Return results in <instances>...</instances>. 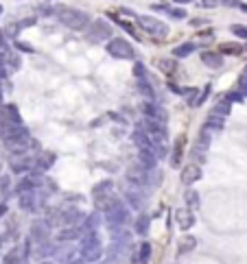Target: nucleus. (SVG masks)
Listing matches in <instances>:
<instances>
[{
	"instance_id": "obj_1",
	"label": "nucleus",
	"mask_w": 247,
	"mask_h": 264,
	"mask_svg": "<svg viewBox=\"0 0 247 264\" xmlns=\"http://www.w3.org/2000/svg\"><path fill=\"white\" fill-rule=\"evenodd\" d=\"M57 18H59V22H62L66 28H72V31H86V28L90 26V22H92L86 11L70 9V7L59 9L57 11Z\"/></svg>"
},
{
	"instance_id": "obj_2",
	"label": "nucleus",
	"mask_w": 247,
	"mask_h": 264,
	"mask_svg": "<svg viewBox=\"0 0 247 264\" xmlns=\"http://www.w3.org/2000/svg\"><path fill=\"white\" fill-rule=\"evenodd\" d=\"M138 24H140V28L147 35H151V38L155 40H164L166 35H168V24L166 22H160L158 18H153V16H138L136 18Z\"/></svg>"
},
{
	"instance_id": "obj_3",
	"label": "nucleus",
	"mask_w": 247,
	"mask_h": 264,
	"mask_svg": "<svg viewBox=\"0 0 247 264\" xmlns=\"http://www.w3.org/2000/svg\"><path fill=\"white\" fill-rule=\"evenodd\" d=\"M105 48H107V52H110V57H114V59H127L129 62V59L136 57V48L125 38H112Z\"/></svg>"
},
{
	"instance_id": "obj_4",
	"label": "nucleus",
	"mask_w": 247,
	"mask_h": 264,
	"mask_svg": "<svg viewBox=\"0 0 247 264\" xmlns=\"http://www.w3.org/2000/svg\"><path fill=\"white\" fill-rule=\"evenodd\" d=\"M86 38H88V42H92V44L107 42V40H112V26L105 20H92L88 26Z\"/></svg>"
},
{
	"instance_id": "obj_5",
	"label": "nucleus",
	"mask_w": 247,
	"mask_h": 264,
	"mask_svg": "<svg viewBox=\"0 0 247 264\" xmlns=\"http://www.w3.org/2000/svg\"><path fill=\"white\" fill-rule=\"evenodd\" d=\"M129 208H125V203L120 201L116 208H112L110 212H105V223L107 227H120V225H127L129 223Z\"/></svg>"
},
{
	"instance_id": "obj_6",
	"label": "nucleus",
	"mask_w": 247,
	"mask_h": 264,
	"mask_svg": "<svg viewBox=\"0 0 247 264\" xmlns=\"http://www.w3.org/2000/svg\"><path fill=\"white\" fill-rule=\"evenodd\" d=\"M42 184H44V177H42V172L40 170H33L31 175H24L20 182H18L16 192H18V194H22V192H33V190H38Z\"/></svg>"
},
{
	"instance_id": "obj_7",
	"label": "nucleus",
	"mask_w": 247,
	"mask_h": 264,
	"mask_svg": "<svg viewBox=\"0 0 247 264\" xmlns=\"http://www.w3.org/2000/svg\"><path fill=\"white\" fill-rule=\"evenodd\" d=\"M48 236H51V225L46 223V220H33L31 227H29V240L35 244L44 242V240H48Z\"/></svg>"
},
{
	"instance_id": "obj_8",
	"label": "nucleus",
	"mask_w": 247,
	"mask_h": 264,
	"mask_svg": "<svg viewBox=\"0 0 247 264\" xmlns=\"http://www.w3.org/2000/svg\"><path fill=\"white\" fill-rule=\"evenodd\" d=\"M203 177V170H201V166L199 164H186L182 168V172H179V182H182L184 186H192V184H197L199 179Z\"/></svg>"
},
{
	"instance_id": "obj_9",
	"label": "nucleus",
	"mask_w": 247,
	"mask_h": 264,
	"mask_svg": "<svg viewBox=\"0 0 247 264\" xmlns=\"http://www.w3.org/2000/svg\"><path fill=\"white\" fill-rule=\"evenodd\" d=\"M142 116L144 118H149V120H155V122H162V124H166V112L162 110L160 105H155V100H147V103H142Z\"/></svg>"
},
{
	"instance_id": "obj_10",
	"label": "nucleus",
	"mask_w": 247,
	"mask_h": 264,
	"mask_svg": "<svg viewBox=\"0 0 247 264\" xmlns=\"http://www.w3.org/2000/svg\"><path fill=\"white\" fill-rule=\"evenodd\" d=\"M125 199H127V203L134 210H142L144 203H147V196H144L142 188H138V186H131V184H129V188L125 190Z\"/></svg>"
},
{
	"instance_id": "obj_11",
	"label": "nucleus",
	"mask_w": 247,
	"mask_h": 264,
	"mask_svg": "<svg viewBox=\"0 0 247 264\" xmlns=\"http://www.w3.org/2000/svg\"><path fill=\"white\" fill-rule=\"evenodd\" d=\"M195 212L188 208H177L175 210V223L179 230H184V232H188L190 227H195Z\"/></svg>"
},
{
	"instance_id": "obj_12",
	"label": "nucleus",
	"mask_w": 247,
	"mask_h": 264,
	"mask_svg": "<svg viewBox=\"0 0 247 264\" xmlns=\"http://www.w3.org/2000/svg\"><path fill=\"white\" fill-rule=\"evenodd\" d=\"M55 162H57V155L53 151H40L33 158V168H35V170H40V172H46L48 168L55 164Z\"/></svg>"
},
{
	"instance_id": "obj_13",
	"label": "nucleus",
	"mask_w": 247,
	"mask_h": 264,
	"mask_svg": "<svg viewBox=\"0 0 247 264\" xmlns=\"http://www.w3.org/2000/svg\"><path fill=\"white\" fill-rule=\"evenodd\" d=\"M129 256V244H123V242H112L107 247V260H112L114 264L118 262H125Z\"/></svg>"
},
{
	"instance_id": "obj_14",
	"label": "nucleus",
	"mask_w": 247,
	"mask_h": 264,
	"mask_svg": "<svg viewBox=\"0 0 247 264\" xmlns=\"http://www.w3.org/2000/svg\"><path fill=\"white\" fill-rule=\"evenodd\" d=\"M0 122H9V124H22L20 110L16 105H0Z\"/></svg>"
},
{
	"instance_id": "obj_15",
	"label": "nucleus",
	"mask_w": 247,
	"mask_h": 264,
	"mask_svg": "<svg viewBox=\"0 0 247 264\" xmlns=\"http://www.w3.org/2000/svg\"><path fill=\"white\" fill-rule=\"evenodd\" d=\"M120 203V199L118 196H114L112 192H107V194H101V196H94V206H96V210H99V212H110L112 208H116Z\"/></svg>"
},
{
	"instance_id": "obj_16",
	"label": "nucleus",
	"mask_w": 247,
	"mask_h": 264,
	"mask_svg": "<svg viewBox=\"0 0 247 264\" xmlns=\"http://www.w3.org/2000/svg\"><path fill=\"white\" fill-rule=\"evenodd\" d=\"M81 258L86 262H96L101 256H103V244L101 242H92V244H81Z\"/></svg>"
},
{
	"instance_id": "obj_17",
	"label": "nucleus",
	"mask_w": 247,
	"mask_h": 264,
	"mask_svg": "<svg viewBox=\"0 0 247 264\" xmlns=\"http://www.w3.org/2000/svg\"><path fill=\"white\" fill-rule=\"evenodd\" d=\"M33 168V158H29V155H20V158H14L11 162V170L16 172V175H24V172H29Z\"/></svg>"
},
{
	"instance_id": "obj_18",
	"label": "nucleus",
	"mask_w": 247,
	"mask_h": 264,
	"mask_svg": "<svg viewBox=\"0 0 247 264\" xmlns=\"http://www.w3.org/2000/svg\"><path fill=\"white\" fill-rule=\"evenodd\" d=\"M138 164L142 168H147V170H153V168L158 166V158H155V153L151 148H140V151H138Z\"/></svg>"
},
{
	"instance_id": "obj_19",
	"label": "nucleus",
	"mask_w": 247,
	"mask_h": 264,
	"mask_svg": "<svg viewBox=\"0 0 247 264\" xmlns=\"http://www.w3.org/2000/svg\"><path fill=\"white\" fill-rule=\"evenodd\" d=\"M81 234H83L81 227H77V225H66L64 230L57 234V240H59V242H72V240H79Z\"/></svg>"
},
{
	"instance_id": "obj_20",
	"label": "nucleus",
	"mask_w": 247,
	"mask_h": 264,
	"mask_svg": "<svg viewBox=\"0 0 247 264\" xmlns=\"http://www.w3.org/2000/svg\"><path fill=\"white\" fill-rule=\"evenodd\" d=\"M155 66H158V70L166 76H175V72H177V59L175 57H162L155 62Z\"/></svg>"
},
{
	"instance_id": "obj_21",
	"label": "nucleus",
	"mask_w": 247,
	"mask_h": 264,
	"mask_svg": "<svg viewBox=\"0 0 247 264\" xmlns=\"http://www.w3.org/2000/svg\"><path fill=\"white\" fill-rule=\"evenodd\" d=\"M195 247H197V238L190 236V234H184V236L177 240V256H188Z\"/></svg>"
},
{
	"instance_id": "obj_22",
	"label": "nucleus",
	"mask_w": 247,
	"mask_h": 264,
	"mask_svg": "<svg viewBox=\"0 0 247 264\" xmlns=\"http://www.w3.org/2000/svg\"><path fill=\"white\" fill-rule=\"evenodd\" d=\"M112 234V242H123V244H131V232L127 230V225L120 227H110Z\"/></svg>"
},
{
	"instance_id": "obj_23",
	"label": "nucleus",
	"mask_w": 247,
	"mask_h": 264,
	"mask_svg": "<svg viewBox=\"0 0 247 264\" xmlns=\"http://www.w3.org/2000/svg\"><path fill=\"white\" fill-rule=\"evenodd\" d=\"M201 62L206 64L208 68H212V70H219L221 66H223V55H221V52L206 50V52H201Z\"/></svg>"
},
{
	"instance_id": "obj_24",
	"label": "nucleus",
	"mask_w": 247,
	"mask_h": 264,
	"mask_svg": "<svg viewBox=\"0 0 247 264\" xmlns=\"http://www.w3.org/2000/svg\"><path fill=\"white\" fill-rule=\"evenodd\" d=\"M134 232L138 236H147L149 232H151V216L149 214H140L138 218L134 220Z\"/></svg>"
},
{
	"instance_id": "obj_25",
	"label": "nucleus",
	"mask_w": 247,
	"mask_h": 264,
	"mask_svg": "<svg viewBox=\"0 0 247 264\" xmlns=\"http://www.w3.org/2000/svg\"><path fill=\"white\" fill-rule=\"evenodd\" d=\"M83 218V214L77 208H64L62 210V223L64 225H77Z\"/></svg>"
},
{
	"instance_id": "obj_26",
	"label": "nucleus",
	"mask_w": 247,
	"mask_h": 264,
	"mask_svg": "<svg viewBox=\"0 0 247 264\" xmlns=\"http://www.w3.org/2000/svg\"><path fill=\"white\" fill-rule=\"evenodd\" d=\"M195 50H197V44H195V42H184V44H179V46L173 48V57L184 59V57H190Z\"/></svg>"
},
{
	"instance_id": "obj_27",
	"label": "nucleus",
	"mask_w": 247,
	"mask_h": 264,
	"mask_svg": "<svg viewBox=\"0 0 247 264\" xmlns=\"http://www.w3.org/2000/svg\"><path fill=\"white\" fill-rule=\"evenodd\" d=\"M131 140H134V144L138 146V151H140V148H151V138H149V134L142 129H136L134 136H131Z\"/></svg>"
},
{
	"instance_id": "obj_28",
	"label": "nucleus",
	"mask_w": 247,
	"mask_h": 264,
	"mask_svg": "<svg viewBox=\"0 0 247 264\" xmlns=\"http://www.w3.org/2000/svg\"><path fill=\"white\" fill-rule=\"evenodd\" d=\"M230 112H232V103L227 98H221L219 103L212 107V112L210 114H212V116H219V118H227L230 116Z\"/></svg>"
},
{
	"instance_id": "obj_29",
	"label": "nucleus",
	"mask_w": 247,
	"mask_h": 264,
	"mask_svg": "<svg viewBox=\"0 0 247 264\" xmlns=\"http://www.w3.org/2000/svg\"><path fill=\"white\" fill-rule=\"evenodd\" d=\"M184 142H186V138H184V136H179V140H177V144H175V148H173V155H171V166H173V168H177L179 164H182Z\"/></svg>"
},
{
	"instance_id": "obj_30",
	"label": "nucleus",
	"mask_w": 247,
	"mask_h": 264,
	"mask_svg": "<svg viewBox=\"0 0 247 264\" xmlns=\"http://www.w3.org/2000/svg\"><path fill=\"white\" fill-rule=\"evenodd\" d=\"M138 90H140V94L147 100H155V90H153L151 83H149L147 76H144V79H138Z\"/></svg>"
},
{
	"instance_id": "obj_31",
	"label": "nucleus",
	"mask_w": 247,
	"mask_h": 264,
	"mask_svg": "<svg viewBox=\"0 0 247 264\" xmlns=\"http://www.w3.org/2000/svg\"><path fill=\"white\" fill-rule=\"evenodd\" d=\"M5 66H7V70L9 72H16V70H20V66H22V59L20 55H16V52H5Z\"/></svg>"
},
{
	"instance_id": "obj_32",
	"label": "nucleus",
	"mask_w": 247,
	"mask_h": 264,
	"mask_svg": "<svg viewBox=\"0 0 247 264\" xmlns=\"http://www.w3.org/2000/svg\"><path fill=\"white\" fill-rule=\"evenodd\" d=\"M184 203H186V208L195 212V210L199 208V192L197 190H186L184 192Z\"/></svg>"
},
{
	"instance_id": "obj_33",
	"label": "nucleus",
	"mask_w": 247,
	"mask_h": 264,
	"mask_svg": "<svg viewBox=\"0 0 247 264\" xmlns=\"http://www.w3.org/2000/svg\"><path fill=\"white\" fill-rule=\"evenodd\" d=\"M223 124H225V118H219V116H212V114H210L203 127L212 134V131H221V129H223Z\"/></svg>"
},
{
	"instance_id": "obj_34",
	"label": "nucleus",
	"mask_w": 247,
	"mask_h": 264,
	"mask_svg": "<svg viewBox=\"0 0 247 264\" xmlns=\"http://www.w3.org/2000/svg\"><path fill=\"white\" fill-rule=\"evenodd\" d=\"M114 188V182L112 179H103V182H99L92 188V196H101V194H107V192H112Z\"/></svg>"
},
{
	"instance_id": "obj_35",
	"label": "nucleus",
	"mask_w": 247,
	"mask_h": 264,
	"mask_svg": "<svg viewBox=\"0 0 247 264\" xmlns=\"http://www.w3.org/2000/svg\"><path fill=\"white\" fill-rule=\"evenodd\" d=\"M55 249H57V247H53L48 240H44V242L35 244V256H38V258H48V256L55 254Z\"/></svg>"
},
{
	"instance_id": "obj_36",
	"label": "nucleus",
	"mask_w": 247,
	"mask_h": 264,
	"mask_svg": "<svg viewBox=\"0 0 247 264\" xmlns=\"http://www.w3.org/2000/svg\"><path fill=\"white\" fill-rule=\"evenodd\" d=\"M221 55H240V52L245 50L240 44H234V42H225V44H221Z\"/></svg>"
},
{
	"instance_id": "obj_37",
	"label": "nucleus",
	"mask_w": 247,
	"mask_h": 264,
	"mask_svg": "<svg viewBox=\"0 0 247 264\" xmlns=\"http://www.w3.org/2000/svg\"><path fill=\"white\" fill-rule=\"evenodd\" d=\"M22 262V249H11L3 256V264H20Z\"/></svg>"
},
{
	"instance_id": "obj_38",
	"label": "nucleus",
	"mask_w": 247,
	"mask_h": 264,
	"mask_svg": "<svg viewBox=\"0 0 247 264\" xmlns=\"http://www.w3.org/2000/svg\"><path fill=\"white\" fill-rule=\"evenodd\" d=\"M151 244H149V242H142L140 244V247H138V262H140V264H147L149 262V258H151Z\"/></svg>"
},
{
	"instance_id": "obj_39",
	"label": "nucleus",
	"mask_w": 247,
	"mask_h": 264,
	"mask_svg": "<svg viewBox=\"0 0 247 264\" xmlns=\"http://www.w3.org/2000/svg\"><path fill=\"white\" fill-rule=\"evenodd\" d=\"M99 225H101V216H99V212L88 214L86 218H83V230H96Z\"/></svg>"
},
{
	"instance_id": "obj_40",
	"label": "nucleus",
	"mask_w": 247,
	"mask_h": 264,
	"mask_svg": "<svg viewBox=\"0 0 247 264\" xmlns=\"http://www.w3.org/2000/svg\"><path fill=\"white\" fill-rule=\"evenodd\" d=\"M57 258L59 262H68V260H72V258H75V249H68V251H59V249H55V254H53Z\"/></svg>"
},
{
	"instance_id": "obj_41",
	"label": "nucleus",
	"mask_w": 247,
	"mask_h": 264,
	"mask_svg": "<svg viewBox=\"0 0 247 264\" xmlns=\"http://www.w3.org/2000/svg\"><path fill=\"white\" fill-rule=\"evenodd\" d=\"M164 11H166V14L171 16V18H175V20H184V18L188 16V14H186V11H184L182 7H166Z\"/></svg>"
},
{
	"instance_id": "obj_42",
	"label": "nucleus",
	"mask_w": 247,
	"mask_h": 264,
	"mask_svg": "<svg viewBox=\"0 0 247 264\" xmlns=\"http://www.w3.org/2000/svg\"><path fill=\"white\" fill-rule=\"evenodd\" d=\"M230 31L236 35V38H240V40H247V26L245 24H232L230 26Z\"/></svg>"
},
{
	"instance_id": "obj_43",
	"label": "nucleus",
	"mask_w": 247,
	"mask_h": 264,
	"mask_svg": "<svg viewBox=\"0 0 247 264\" xmlns=\"http://www.w3.org/2000/svg\"><path fill=\"white\" fill-rule=\"evenodd\" d=\"M112 20H116V22H118V26H123V28H125V31H127L129 35H134V38H140V35H138V33H136V28H134V26H131V24H129L127 20H118V18H116V16H112Z\"/></svg>"
},
{
	"instance_id": "obj_44",
	"label": "nucleus",
	"mask_w": 247,
	"mask_h": 264,
	"mask_svg": "<svg viewBox=\"0 0 247 264\" xmlns=\"http://www.w3.org/2000/svg\"><path fill=\"white\" fill-rule=\"evenodd\" d=\"M134 74H136V79H144V76H147V68H144L140 62H136L134 64Z\"/></svg>"
},
{
	"instance_id": "obj_45",
	"label": "nucleus",
	"mask_w": 247,
	"mask_h": 264,
	"mask_svg": "<svg viewBox=\"0 0 247 264\" xmlns=\"http://www.w3.org/2000/svg\"><path fill=\"white\" fill-rule=\"evenodd\" d=\"M0 50L3 52H9V38L5 31H0Z\"/></svg>"
},
{
	"instance_id": "obj_46",
	"label": "nucleus",
	"mask_w": 247,
	"mask_h": 264,
	"mask_svg": "<svg viewBox=\"0 0 247 264\" xmlns=\"http://www.w3.org/2000/svg\"><path fill=\"white\" fill-rule=\"evenodd\" d=\"M16 48H18V50H22V52H33V48L29 46L27 42H20V40L16 42Z\"/></svg>"
},
{
	"instance_id": "obj_47",
	"label": "nucleus",
	"mask_w": 247,
	"mask_h": 264,
	"mask_svg": "<svg viewBox=\"0 0 247 264\" xmlns=\"http://www.w3.org/2000/svg\"><path fill=\"white\" fill-rule=\"evenodd\" d=\"M201 7L203 9H214V7H219V0H201Z\"/></svg>"
},
{
	"instance_id": "obj_48",
	"label": "nucleus",
	"mask_w": 247,
	"mask_h": 264,
	"mask_svg": "<svg viewBox=\"0 0 247 264\" xmlns=\"http://www.w3.org/2000/svg\"><path fill=\"white\" fill-rule=\"evenodd\" d=\"M9 177L7 175H0V190H3V192H7L9 190Z\"/></svg>"
},
{
	"instance_id": "obj_49",
	"label": "nucleus",
	"mask_w": 247,
	"mask_h": 264,
	"mask_svg": "<svg viewBox=\"0 0 247 264\" xmlns=\"http://www.w3.org/2000/svg\"><path fill=\"white\" fill-rule=\"evenodd\" d=\"M221 4H225V7H232V9H238L240 7V0H219Z\"/></svg>"
},
{
	"instance_id": "obj_50",
	"label": "nucleus",
	"mask_w": 247,
	"mask_h": 264,
	"mask_svg": "<svg viewBox=\"0 0 247 264\" xmlns=\"http://www.w3.org/2000/svg\"><path fill=\"white\" fill-rule=\"evenodd\" d=\"M31 24H35V18H27V20H22V22H18V28H27V26H31Z\"/></svg>"
},
{
	"instance_id": "obj_51",
	"label": "nucleus",
	"mask_w": 247,
	"mask_h": 264,
	"mask_svg": "<svg viewBox=\"0 0 247 264\" xmlns=\"http://www.w3.org/2000/svg\"><path fill=\"white\" fill-rule=\"evenodd\" d=\"M7 240H9V234L0 230V256H3V247H5V242H7Z\"/></svg>"
},
{
	"instance_id": "obj_52",
	"label": "nucleus",
	"mask_w": 247,
	"mask_h": 264,
	"mask_svg": "<svg viewBox=\"0 0 247 264\" xmlns=\"http://www.w3.org/2000/svg\"><path fill=\"white\" fill-rule=\"evenodd\" d=\"M66 264H86V260H83V258H72V260H68Z\"/></svg>"
},
{
	"instance_id": "obj_53",
	"label": "nucleus",
	"mask_w": 247,
	"mask_h": 264,
	"mask_svg": "<svg viewBox=\"0 0 247 264\" xmlns=\"http://www.w3.org/2000/svg\"><path fill=\"white\" fill-rule=\"evenodd\" d=\"M9 212V208H7V203H0V218H3L5 214Z\"/></svg>"
},
{
	"instance_id": "obj_54",
	"label": "nucleus",
	"mask_w": 247,
	"mask_h": 264,
	"mask_svg": "<svg viewBox=\"0 0 247 264\" xmlns=\"http://www.w3.org/2000/svg\"><path fill=\"white\" fill-rule=\"evenodd\" d=\"M175 4H188V2H195V0H173Z\"/></svg>"
},
{
	"instance_id": "obj_55",
	"label": "nucleus",
	"mask_w": 247,
	"mask_h": 264,
	"mask_svg": "<svg viewBox=\"0 0 247 264\" xmlns=\"http://www.w3.org/2000/svg\"><path fill=\"white\" fill-rule=\"evenodd\" d=\"M3 66H5V52L0 50V68H3Z\"/></svg>"
},
{
	"instance_id": "obj_56",
	"label": "nucleus",
	"mask_w": 247,
	"mask_h": 264,
	"mask_svg": "<svg viewBox=\"0 0 247 264\" xmlns=\"http://www.w3.org/2000/svg\"><path fill=\"white\" fill-rule=\"evenodd\" d=\"M3 94H5V92H3V88H0V105H3Z\"/></svg>"
},
{
	"instance_id": "obj_57",
	"label": "nucleus",
	"mask_w": 247,
	"mask_h": 264,
	"mask_svg": "<svg viewBox=\"0 0 247 264\" xmlns=\"http://www.w3.org/2000/svg\"><path fill=\"white\" fill-rule=\"evenodd\" d=\"M101 264H114L112 260H105V262H101Z\"/></svg>"
},
{
	"instance_id": "obj_58",
	"label": "nucleus",
	"mask_w": 247,
	"mask_h": 264,
	"mask_svg": "<svg viewBox=\"0 0 247 264\" xmlns=\"http://www.w3.org/2000/svg\"><path fill=\"white\" fill-rule=\"evenodd\" d=\"M42 264H55V262H51V260H46V262H42Z\"/></svg>"
},
{
	"instance_id": "obj_59",
	"label": "nucleus",
	"mask_w": 247,
	"mask_h": 264,
	"mask_svg": "<svg viewBox=\"0 0 247 264\" xmlns=\"http://www.w3.org/2000/svg\"><path fill=\"white\" fill-rule=\"evenodd\" d=\"M243 74H245V76H247V66H245V70H243Z\"/></svg>"
},
{
	"instance_id": "obj_60",
	"label": "nucleus",
	"mask_w": 247,
	"mask_h": 264,
	"mask_svg": "<svg viewBox=\"0 0 247 264\" xmlns=\"http://www.w3.org/2000/svg\"><path fill=\"white\" fill-rule=\"evenodd\" d=\"M0 16H3V4H0Z\"/></svg>"
},
{
	"instance_id": "obj_61",
	"label": "nucleus",
	"mask_w": 247,
	"mask_h": 264,
	"mask_svg": "<svg viewBox=\"0 0 247 264\" xmlns=\"http://www.w3.org/2000/svg\"><path fill=\"white\" fill-rule=\"evenodd\" d=\"M0 168H3V162H0Z\"/></svg>"
}]
</instances>
